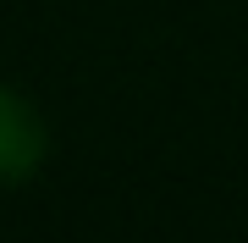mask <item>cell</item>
Masks as SVG:
<instances>
[{
    "mask_svg": "<svg viewBox=\"0 0 248 243\" xmlns=\"http://www.w3.org/2000/svg\"><path fill=\"white\" fill-rule=\"evenodd\" d=\"M50 161V122L33 94L17 83H0V188L33 182Z\"/></svg>",
    "mask_w": 248,
    "mask_h": 243,
    "instance_id": "6da1fadb",
    "label": "cell"
}]
</instances>
